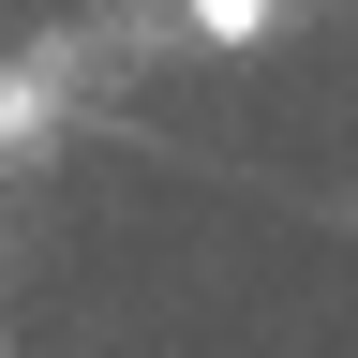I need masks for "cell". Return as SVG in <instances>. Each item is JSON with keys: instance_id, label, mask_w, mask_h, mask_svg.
<instances>
[{"instance_id": "1", "label": "cell", "mask_w": 358, "mask_h": 358, "mask_svg": "<svg viewBox=\"0 0 358 358\" xmlns=\"http://www.w3.org/2000/svg\"><path fill=\"white\" fill-rule=\"evenodd\" d=\"M0 134H15V75H0Z\"/></svg>"}]
</instances>
